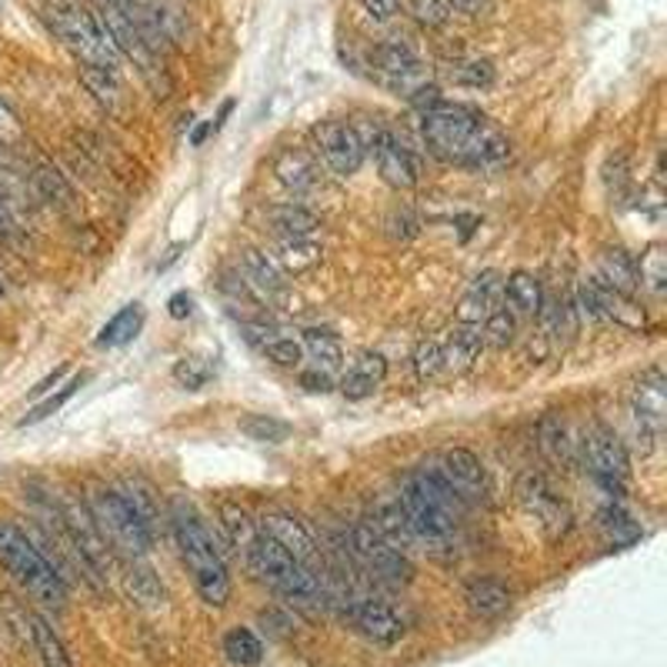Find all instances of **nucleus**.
Listing matches in <instances>:
<instances>
[{
  "label": "nucleus",
  "mask_w": 667,
  "mask_h": 667,
  "mask_svg": "<svg viewBox=\"0 0 667 667\" xmlns=\"http://www.w3.org/2000/svg\"><path fill=\"white\" fill-rule=\"evenodd\" d=\"M257 527H261L267 537H274L294 560H301V564H307V567L317 560V540H314L311 527H307L294 511L267 507V511L261 514Z\"/></svg>",
  "instance_id": "nucleus-16"
},
{
  "label": "nucleus",
  "mask_w": 667,
  "mask_h": 667,
  "mask_svg": "<svg viewBox=\"0 0 667 667\" xmlns=\"http://www.w3.org/2000/svg\"><path fill=\"white\" fill-rule=\"evenodd\" d=\"M371 154H374L377 174H381V181H384L387 188H394V191H411V188L417 184V178H421L417 158H414V154L404 148V141H397L391 131H384V134L374 141Z\"/></svg>",
  "instance_id": "nucleus-17"
},
{
  "label": "nucleus",
  "mask_w": 667,
  "mask_h": 667,
  "mask_svg": "<svg viewBox=\"0 0 667 667\" xmlns=\"http://www.w3.org/2000/svg\"><path fill=\"white\" fill-rule=\"evenodd\" d=\"M344 614L351 617V624L374 644H394L404 637L407 624L404 617L397 614L394 604L381 600V597H367V594H354L347 604H344Z\"/></svg>",
  "instance_id": "nucleus-15"
},
{
  "label": "nucleus",
  "mask_w": 667,
  "mask_h": 667,
  "mask_svg": "<svg viewBox=\"0 0 667 667\" xmlns=\"http://www.w3.org/2000/svg\"><path fill=\"white\" fill-rule=\"evenodd\" d=\"M0 567H4L34 600H41L48 607H64V600H68L64 574L34 544V537L14 521H0Z\"/></svg>",
  "instance_id": "nucleus-4"
},
{
  "label": "nucleus",
  "mask_w": 667,
  "mask_h": 667,
  "mask_svg": "<svg viewBox=\"0 0 667 667\" xmlns=\"http://www.w3.org/2000/svg\"><path fill=\"white\" fill-rule=\"evenodd\" d=\"M627 411H630V437H634V451H640V457H647L664 431V417H667V381L657 367H650L647 374L637 377V384L627 394Z\"/></svg>",
  "instance_id": "nucleus-8"
},
{
  "label": "nucleus",
  "mask_w": 667,
  "mask_h": 667,
  "mask_svg": "<svg viewBox=\"0 0 667 667\" xmlns=\"http://www.w3.org/2000/svg\"><path fill=\"white\" fill-rule=\"evenodd\" d=\"M221 530L228 537L231 547H238L244 554V547L257 537V521L251 517V511L238 501H224L221 504Z\"/></svg>",
  "instance_id": "nucleus-31"
},
{
  "label": "nucleus",
  "mask_w": 667,
  "mask_h": 667,
  "mask_svg": "<svg viewBox=\"0 0 667 667\" xmlns=\"http://www.w3.org/2000/svg\"><path fill=\"white\" fill-rule=\"evenodd\" d=\"M274 174L284 188H291L294 194H304L317 184V164L304 154V151H281L274 161Z\"/></svg>",
  "instance_id": "nucleus-25"
},
{
  "label": "nucleus",
  "mask_w": 667,
  "mask_h": 667,
  "mask_svg": "<svg viewBox=\"0 0 667 667\" xmlns=\"http://www.w3.org/2000/svg\"><path fill=\"white\" fill-rule=\"evenodd\" d=\"M241 434H247L251 441H261V444H281L291 437V424L274 417V414H247L238 421Z\"/></svg>",
  "instance_id": "nucleus-39"
},
{
  "label": "nucleus",
  "mask_w": 667,
  "mask_h": 667,
  "mask_svg": "<svg viewBox=\"0 0 667 667\" xmlns=\"http://www.w3.org/2000/svg\"><path fill=\"white\" fill-rule=\"evenodd\" d=\"M168 307H171V317H178V321H181V317H188V314H191V294H184V291H181V294H174Z\"/></svg>",
  "instance_id": "nucleus-50"
},
{
  "label": "nucleus",
  "mask_w": 667,
  "mask_h": 667,
  "mask_svg": "<svg viewBox=\"0 0 667 667\" xmlns=\"http://www.w3.org/2000/svg\"><path fill=\"white\" fill-rule=\"evenodd\" d=\"M264 354H267V361H274L277 367H301V364L307 361L304 344H301L297 337H271V341L264 344Z\"/></svg>",
  "instance_id": "nucleus-44"
},
{
  "label": "nucleus",
  "mask_w": 667,
  "mask_h": 667,
  "mask_svg": "<svg viewBox=\"0 0 667 667\" xmlns=\"http://www.w3.org/2000/svg\"><path fill=\"white\" fill-rule=\"evenodd\" d=\"M0 14H4V4H0Z\"/></svg>",
  "instance_id": "nucleus-52"
},
{
  "label": "nucleus",
  "mask_w": 667,
  "mask_h": 667,
  "mask_svg": "<svg viewBox=\"0 0 667 667\" xmlns=\"http://www.w3.org/2000/svg\"><path fill=\"white\" fill-rule=\"evenodd\" d=\"M224 654H228L231 664L254 667V664L264 660V644H261V637L251 627H231L224 634Z\"/></svg>",
  "instance_id": "nucleus-35"
},
{
  "label": "nucleus",
  "mask_w": 667,
  "mask_h": 667,
  "mask_svg": "<svg viewBox=\"0 0 667 667\" xmlns=\"http://www.w3.org/2000/svg\"><path fill=\"white\" fill-rule=\"evenodd\" d=\"M361 8L371 21H391L401 11V0H361Z\"/></svg>",
  "instance_id": "nucleus-48"
},
{
  "label": "nucleus",
  "mask_w": 667,
  "mask_h": 667,
  "mask_svg": "<svg viewBox=\"0 0 667 667\" xmlns=\"http://www.w3.org/2000/svg\"><path fill=\"white\" fill-rule=\"evenodd\" d=\"M384 377H387V357L377 354V351H367L341 374L337 387L347 401H364L384 384Z\"/></svg>",
  "instance_id": "nucleus-20"
},
{
  "label": "nucleus",
  "mask_w": 667,
  "mask_h": 667,
  "mask_svg": "<svg viewBox=\"0 0 667 667\" xmlns=\"http://www.w3.org/2000/svg\"><path fill=\"white\" fill-rule=\"evenodd\" d=\"M141 324H144L141 304H128V307H121V311L101 327L98 344H101V347H124V344H131V341L138 337Z\"/></svg>",
  "instance_id": "nucleus-32"
},
{
  "label": "nucleus",
  "mask_w": 667,
  "mask_h": 667,
  "mask_svg": "<svg viewBox=\"0 0 667 667\" xmlns=\"http://www.w3.org/2000/svg\"><path fill=\"white\" fill-rule=\"evenodd\" d=\"M481 334H484V344H491V347H511L514 337H517V317L507 307H497L481 324Z\"/></svg>",
  "instance_id": "nucleus-41"
},
{
  "label": "nucleus",
  "mask_w": 667,
  "mask_h": 667,
  "mask_svg": "<svg viewBox=\"0 0 667 667\" xmlns=\"http://www.w3.org/2000/svg\"><path fill=\"white\" fill-rule=\"evenodd\" d=\"M637 284L647 287L650 294H664L667 287V254H664V244H650L640 261H637Z\"/></svg>",
  "instance_id": "nucleus-38"
},
{
  "label": "nucleus",
  "mask_w": 667,
  "mask_h": 667,
  "mask_svg": "<svg viewBox=\"0 0 667 667\" xmlns=\"http://www.w3.org/2000/svg\"><path fill=\"white\" fill-rule=\"evenodd\" d=\"M18 134V124H14V118H11V111L0 104V141H11Z\"/></svg>",
  "instance_id": "nucleus-51"
},
{
  "label": "nucleus",
  "mask_w": 667,
  "mask_h": 667,
  "mask_svg": "<svg viewBox=\"0 0 667 667\" xmlns=\"http://www.w3.org/2000/svg\"><path fill=\"white\" fill-rule=\"evenodd\" d=\"M124 587H128V594H131L138 604H144V607L164 604V584H161V580L154 577V570L144 567V564H131V567H128Z\"/></svg>",
  "instance_id": "nucleus-37"
},
{
  "label": "nucleus",
  "mask_w": 667,
  "mask_h": 667,
  "mask_svg": "<svg viewBox=\"0 0 667 667\" xmlns=\"http://www.w3.org/2000/svg\"><path fill=\"white\" fill-rule=\"evenodd\" d=\"M421 138L437 161L454 168H474V171L504 164L511 151L507 138L484 114L461 104H444V101H434L424 108Z\"/></svg>",
  "instance_id": "nucleus-1"
},
{
  "label": "nucleus",
  "mask_w": 667,
  "mask_h": 667,
  "mask_svg": "<svg viewBox=\"0 0 667 667\" xmlns=\"http://www.w3.org/2000/svg\"><path fill=\"white\" fill-rule=\"evenodd\" d=\"M241 277L261 297H281L287 291V281L277 261H271L264 251H254V247L241 251Z\"/></svg>",
  "instance_id": "nucleus-21"
},
{
  "label": "nucleus",
  "mask_w": 667,
  "mask_h": 667,
  "mask_svg": "<svg viewBox=\"0 0 667 667\" xmlns=\"http://www.w3.org/2000/svg\"><path fill=\"white\" fill-rule=\"evenodd\" d=\"M427 467V464H424ZM427 471H434L464 504L467 501H481L484 494H487V467H484V461L474 454V451H467V447H451V451H444Z\"/></svg>",
  "instance_id": "nucleus-13"
},
{
  "label": "nucleus",
  "mask_w": 667,
  "mask_h": 667,
  "mask_svg": "<svg viewBox=\"0 0 667 667\" xmlns=\"http://www.w3.org/2000/svg\"><path fill=\"white\" fill-rule=\"evenodd\" d=\"M504 297L511 301V307L517 314H530L537 317L544 311V291H540V281L527 271H514L507 281H504Z\"/></svg>",
  "instance_id": "nucleus-28"
},
{
  "label": "nucleus",
  "mask_w": 667,
  "mask_h": 667,
  "mask_svg": "<svg viewBox=\"0 0 667 667\" xmlns=\"http://www.w3.org/2000/svg\"><path fill=\"white\" fill-rule=\"evenodd\" d=\"M580 451H584V461L590 467V474L607 487V491H620V484L627 481L630 474V457H627V447L624 441L604 427V424H594L587 427L584 441H580Z\"/></svg>",
  "instance_id": "nucleus-12"
},
{
  "label": "nucleus",
  "mask_w": 667,
  "mask_h": 667,
  "mask_svg": "<svg viewBox=\"0 0 667 667\" xmlns=\"http://www.w3.org/2000/svg\"><path fill=\"white\" fill-rule=\"evenodd\" d=\"M101 21H104V28H108V34H111V41H114L121 61H131V64L138 68V74L148 81V88H151L158 98H168L171 78H168V71H164V58L148 44V38L138 31V24L114 4V0H108V8H104V18H101Z\"/></svg>",
  "instance_id": "nucleus-7"
},
{
  "label": "nucleus",
  "mask_w": 667,
  "mask_h": 667,
  "mask_svg": "<svg viewBox=\"0 0 667 667\" xmlns=\"http://www.w3.org/2000/svg\"><path fill=\"white\" fill-rule=\"evenodd\" d=\"M91 517L98 521L104 540H111L118 550H124L128 557H144L154 544V530L151 521L131 504V497L118 487H94L91 501Z\"/></svg>",
  "instance_id": "nucleus-6"
},
{
  "label": "nucleus",
  "mask_w": 667,
  "mask_h": 667,
  "mask_svg": "<svg viewBox=\"0 0 667 667\" xmlns=\"http://www.w3.org/2000/svg\"><path fill=\"white\" fill-rule=\"evenodd\" d=\"M444 78L454 84V88H467V91H487L494 88L497 81V71L491 61H477V58H461V61H451L444 68Z\"/></svg>",
  "instance_id": "nucleus-29"
},
{
  "label": "nucleus",
  "mask_w": 667,
  "mask_h": 667,
  "mask_svg": "<svg viewBox=\"0 0 667 667\" xmlns=\"http://www.w3.org/2000/svg\"><path fill=\"white\" fill-rule=\"evenodd\" d=\"M407 11L424 28H444L447 18H451L447 0H407Z\"/></svg>",
  "instance_id": "nucleus-45"
},
{
  "label": "nucleus",
  "mask_w": 667,
  "mask_h": 667,
  "mask_svg": "<svg viewBox=\"0 0 667 667\" xmlns=\"http://www.w3.org/2000/svg\"><path fill=\"white\" fill-rule=\"evenodd\" d=\"M397 501L417 534V544L437 554L451 550V544L457 540V521H461L464 501L434 471L421 467L411 477H404Z\"/></svg>",
  "instance_id": "nucleus-3"
},
{
  "label": "nucleus",
  "mask_w": 667,
  "mask_h": 667,
  "mask_svg": "<svg viewBox=\"0 0 667 667\" xmlns=\"http://www.w3.org/2000/svg\"><path fill=\"white\" fill-rule=\"evenodd\" d=\"M84 381H88L84 374H74V377H71V381H68V384H64V387H61L58 394H51L48 401H41V404H38V407H34V411H31V414H28V417L21 421V427H28V424H38V421H44V417L58 414V411H61V407H64V404H68V401H71V397L78 394V387H81Z\"/></svg>",
  "instance_id": "nucleus-43"
},
{
  "label": "nucleus",
  "mask_w": 667,
  "mask_h": 667,
  "mask_svg": "<svg viewBox=\"0 0 667 667\" xmlns=\"http://www.w3.org/2000/svg\"><path fill=\"white\" fill-rule=\"evenodd\" d=\"M174 381L184 387V391H201L211 377H214V364L208 361V357H194V354H188V357H181L178 364H174Z\"/></svg>",
  "instance_id": "nucleus-42"
},
{
  "label": "nucleus",
  "mask_w": 667,
  "mask_h": 667,
  "mask_svg": "<svg viewBox=\"0 0 667 667\" xmlns=\"http://www.w3.org/2000/svg\"><path fill=\"white\" fill-rule=\"evenodd\" d=\"M371 577L384 580V584H411L414 577V564L404 550H397L394 544H387L377 527L371 524H354L347 530V547H344Z\"/></svg>",
  "instance_id": "nucleus-10"
},
{
  "label": "nucleus",
  "mask_w": 667,
  "mask_h": 667,
  "mask_svg": "<svg viewBox=\"0 0 667 667\" xmlns=\"http://www.w3.org/2000/svg\"><path fill=\"white\" fill-rule=\"evenodd\" d=\"M377 534L387 544H394L397 550L417 547V534H414V527H411V521H407V514H404V507H401L397 497L377 504Z\"/></svg>",
  "instance_id": "nucleus-26"
},
{
  "label": "nucleus",
  "mask_w": 667,
  "mask_h": 667,
  "mask_svg": "<svg viewBox=\"0 0 667 667\" xmlns=\"http://www.w3.org/2000/svg\"><path fill=\"white\" fill-rule=\"evenodd\" d=\"M334 384H337V374H331V371H321V367L301 371V387H307L311 394H327Z\"/></svg>",
  "instance_id": "nucleus-47"
},
{
  "label": "nucleus",
  "mask_w": 667,
  "mask_h": 667,
  "mask_svg": "<svg viewBox=\"0 0 667 667\" xmlns=\"http://www.w3.org/2000/svg\"><path fill=\"white\" fill-rule=\"evenodd\" d=\"M81 84L94 94V101H98L108 114H114V118L128 114V94H124V84H121V74H118V71L84 64V68H81Z\"/></svg>",
  "instance_id": "nucleus-22"
},
{
  "label": "nucleus",
  "mask_w": 667,
  "mask_h": 667,
  "mask_svg": "<svg viewBox=\"0 0 667 667\" xmlns=\"http://www.w3.org/2000/svg\"><path fill=\"white\" fill-rule=\"evenodd\" d=\"M537 444H540V451H544L554 464H560V467H570V464H574V447H577V441H570V431H567V424H564L560 417L547 414V417L537 424Z\"/></svg>",
  "instance_id": "nucleus-27"
},
{
  "label": "nucleus",
  "mask_w": 667,
  "mask_h": 667,
  "mask_svg": "<svg viewBox=\"0 0 667 667\" xmlns=\"http://www.w3.org/2000/svg\"><path fill=\"white\" fill-rule=\"evenodd\" d=\"M597 527L604 530V537L610 540V544H617V547H624V544H634L637 537H640V527L617 507V504H607L600 514H597Z\"/></svg>",
  "instance_id": "nucleus-40"
},
{
  "label": "nucleus",
  "mask_w": 667,
  "mask_h": 667,
  "mask_svg": "<svg viewBox=\"0 0 667 667\" xmlns=\"http://www.w3.org/2000/svg\"><path fill=\"white\" fill-rule=\"evenodd\" d=\"M414 371H417L421 381L441 374V341L431 337V341H421V344H417V351H414Z\"/></svg>",
  "instance_id": "nucleus-46"
},
{
  "label": "nucleus",
  "mask_w": 667,
  "mask_h": 667,
  "mask_svg": "<svg viewBox=\"0 0 667 667\" xmlns=\"http://www.w3.org/2000/svg\"><path fill=\"white\" fill-rule=\"evenodd\" d=\"M517 501H521V507H524L550 537H557V534L567 530L570 511H567V504L560 501V494L547 484L544 474L527 471V474L517 481Z\"/></svg>",
  "instance_id": "nucleus-14"
},
{
  "label": "nucleus",
  "mask_w": 667,
  "mask_h": 667,
  "mask_svg": "<svg viewBox=\"0 0 667 667\" xmlns=\"http://www.w3.org/2000/svg\"><path fill=\"white\" fill-rule=\"evenodd\" d=\"M484 334L481 327H467V324H457L444 341H441V371L444 374H467L481 354H484Z\"/></svg>",
  "instance_id": "nucleus-19"
},
{
  "label": "nucleus",
  "mask_w": 667,
  "mask_h": 667,
  "mask_svg": "<svg viewBox=\"0 0 667 667\" xmlns=\"http://www.w3.org/2000/svg\"><path fill=\"white\" fill-rule=\"evenodd\" d=\"M171 530H174L178 550L184 557V567H188L201 600L211 607H224L231 597V574H228L224 554H221L211 527L204 524V517L198 514V507L191 501H184V497L171 501Z\"/></svg>",
  "instance_id": "nucleus-2"
},
{
  "label": "nucleus",
  "mask_w": 667,
  "mask_h": 667,
  "mask_svg": "<svg viewBox=\"0 0 667 667\" xmlns=\"http://www.w3.org/2000/svg\"><path fill=\"white\" fill-rule=\"evenodd\" d=\"M504 301V281L494 271H484L474 277V284L464 291V297L457 301V324L467 327H481Z\"/></svg>",
  "instance_id": "nucleus-18"
},
{
  "label": "nucleus",
  "mask_w": 667,
  "mask_h": 667,
  "mask_svg": "<svg viewBox=\"0 0 667 667\" xmlns=\"http://www.w3.org/2000/svg\"><path fill=\"white\" fill-rule=\"evenodd\" d=\"M447 8L464 18H487L494 11V0H447Z\"/></svg>",
  "instance_id": "nucleus-49"
},
{
  "label": "nucleus",
  "mask_w": 667,
  "mask_h": 667,
  "mask_svg": "<svg viewBox=\"0 0 667 667\" xmlns=\"http://www.w3.org/2000/svg\"><path fill=\"white\" fill-rule=\"evenodd\" d=\"M371 74L377 78V84H384L387 91H394L397 98H411L417 101L427 84V68L424 61L414 54L411 44L404 41H384L377 48H371L367 54Z\"/></svg>",
  "instance_id": "nucleus-9"
},
{
  "label": "nucleus",
  "mask_w": 667,
  "mask_h": 667,
  "mask_svg": "<svg viewBox=\"0 0 667 667\" xmlns=\"http://www.w3.org/2000/svg\"><path fill=\"white\" fill-rule=\"evenodd\" d=\"M594 281H597L600 287L614 291V294H630V297H634V291H637V261H634L627 251L610 247V251L600 254V261H597V277H594Z\"/></svg>",
  "instance_id": "nucleus-23"
},
{
  "label": "nucleus",
  "mask_w": 667,
  "mask_h": 667,
  "mask_svg": "<svg viewBox=\"0 0 667 667\" xmlns=\"http://www.w3.org/2000/svg\"><path fill=\"white\" fill-rule=\"evenodd\" d=\"M301 344H304V354H311L314 367L331 371V374L341 371V364H344V344H341V337L334 331H307Z\"/></svg>",
  "instance_id": "nucleus-33"
},
{
  "label": "nucleus",
  "mask_w": 667,
  "mask_h": 667,
  "mask_svg": "<svg viewBox=\"0 0 667 667\" xmlns=\"http://www.w3.org/2000/svg\"><path fill=\"white\" fill-rule=\"evenodd\" d=\"M44 18H48L51 31L58 34V41L81 64H94V68H108V71L121 68V54H118L104 21L94 11H88L81 0H48Z\"/></svg>",
  "instance_id": "nucleus-5"
},
{
  "label": "nucleus",
  "mask_w": 667,
  "mask_h": 667,
  "mask_svg": "<svg viewBox=\"0 0 667 667\" xmlns=\"http://www.w3.org/2000/svg\"><path fill=\"white\" fill-rule=\"evenodd\" d=\"M464 600L481 617H501L511 610V587L501 577H474L464 590Z\"/></svg>",
  "instance_id": "nucleus-24"
},
{
  "label": "nucleus",
  "mask_w": 667,
  "mask_h": 667,
  "mask_svg": "<svg viewBox=\"0 0 667 667\" xmlns=\"http://www.w3.org/2000/svg\"><path fill=\"white\" fill-rule=\"evenodd\" d=\"M311 141H314V151L324 161V168L331 174H337V178L357 174L361 164H364V158H367V148L357 138V131H354L351 121H334V118L321 121V124H314Z\"/></svg>",
  "instance_id": "nucleus-11"
},
{
  "label": "nucleus",
  "mask_w": 667,
  "mask_h": 667,
  "mask_svg": "<svg viewBox=\"0 0 667 667\" xmlns=\"http://www.w3.org/2000/svg\"><path fill=\"white\" fill-rule=\"evenodd\" d=\"M321 244H314L311 238H284L281 247H277V267L284 271H311L314 264H321Z\"/></svg>",
  "instance_id": "nucleus-34"
},
{
  "label": "nucleus",
  "mask_w": 667,
  "mask_h": 667,
  "mask_svg": "<svg viewBox=\"0 0 667 667\" xmlns=\"http://www.w3.org/2000/svg\"><path fill=\"white\" fill-rule=\"evenodd\" d=\"M31 640H34V650H38L44 667H74L61 634L38 614H31Z\"/></svg>",
  "instance_id": "nucleus-30"
},
{
  "label": "nucleus",
  "mask_w": 667,
  "mask_h": 667,
  "mask_svg": "<svg viewBox=\"0 0 667 667\" xmlns=\"http://www.w3.org/2000/svg\"><path fill=\"white\" fill-rule=\"evenodd\" d=\"M271 224L284 234V238H311L317 231V214L301 208V204H281L271 211Z\"/></svg>",
  "instance_id": "nucleus-36"
}]
</instances>
